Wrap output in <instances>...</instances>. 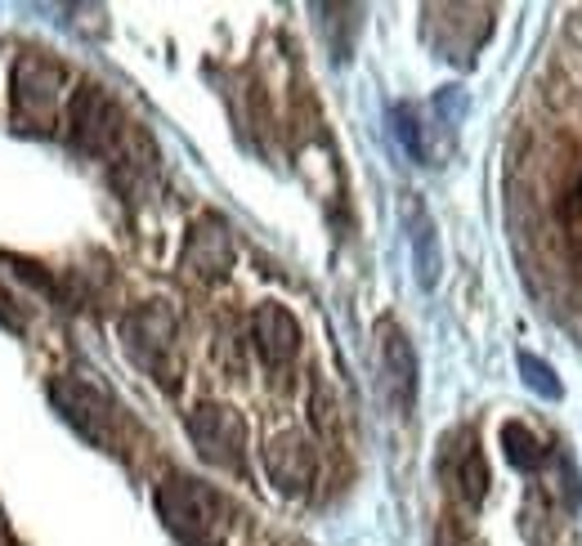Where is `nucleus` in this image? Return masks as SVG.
<instances>
[{
    "label": "nucleus",
    "instance_id": "f257e3e1",
    "mask_svg": "<svg viewBox=\"0 0 582 546\" xmlns=\"http://www.w3.org/2000/svg\"><path fill=\"white\" fill-rule=\"evenodd\" d=\"M157 515L184 546H216L229 524L224 498L188 474H166L157 484Z\"/></svg>",
    "mask_w": 582,
    "mask_h": 546
},
{
    "label": "nucleus",
    "instance_id": "f03ea898",
    "mask_svg": "<svg viewBox=\"0 0 582 546\" xmlns=\"http://www.w3.org/2000/svg\"><path fill=\"white\" fill-rule=\"evenodd\" d=\"M175 336H179L175 314L162 301H149V305H140V309H131L121 318L125 354H131L149 376H157L166 385L175 381Z\"/></svg>",
    "mask_w": 582,
    "mask_h": 546
},
{
    "label": "nucleus",
    "instance_id": "7ed1b4c3",
    "mask_svg": "<svg viewBox=\"0 0 582 546\" xmlns=\"http://www.w3.org/2000/svg\"><path fill=\"white\" fill-rule=\"evenodd\" d=\"M50 403H54V413L68 422L81 439L99 444V448H112V435H117V407L112 398L81 381V376H54L50 381Z\"/></svg>",
    "mask_w": 582,
    "mask_h": 546
},
{
    "label": "nucleus",
    "instance_id": "20e7f679",
    "mask_svg": "<svg viewBox=\"0 0 582 546\" xmlns=\"http://www.w3.org/2000/svg\"><path fill=\"white\" fill-rule=\"evenodd\" d=\"M58 90H63V73L58 63L28 50L14 63V117L28 130H50L54 112H58Z\"/></svg>",
    "mask_w": 582,
    "mask_h": 546
},
{
    "label": "nucleus",
    "instance_id": "39448f33",
    "mask_svg": "<svg viewBox=\"0 0 582 546\" xmlns=\"http://www.w3.org/2000/svg\"><path fill=\"white\" fill-rule=\"evenodd\" d=\"M188 439H193V448H198L202 461H211L220 470H242L246 426H242V417L233 413L229 403H202V407H193Z\"/></svg>",
    "mask_w": 582,
    "mask_h": 546
},
{
    "label": "nucleus",
    "instance_id": "423d86ee",
    "mask_svg": "<svg viewBox=\"0 0 582 546\" xmlns=\"http://www.w3.org/2000/svg\"><path fill=\"white\" fill-rule=\"evenodd\" d=\"M125 134L121 103L103 86H81L73 99V144L90 157H112Z\"/></svg>",
    "mask_w": 582,
    "mask_h": 546
},
{
    "label": "nucleus",
    "instance_id": "0eeeda50",
    "mask_svg": "<svg viewBox=\"0 0 582 546\" xmlns=\"http://www.w3.org/2000/svg\"><path fill=\"white\" fill-rule=\"evenodd\" d=\"M376 359H381V385L391 394V403L399 413L417 403V381H421V368H417V350L408 331L395 323V318H381L376 323Z\"/></svg>",
    "mask_w": 582,
    "mask_h": 546
},
{
    "label": "nucleus",
    "instance_id": "6e6552de",
    "mask_svg": "<svg viewBox=\"0 0 582 546\" xmlns=\"http://www.w3.org/2000/svg\"><path fill=\"white\" fill-rule=\"evenodd\" d=\"M193 279L202 283H220L224 273L233 269V233L220 216H202L198 225L188 229V242H184V260H179Z\"/></svg>",
    "mask_w": 582,
    "mask_h": 546
},
{
    "label": "nucleus",
    "instance_id": "1a4fd4ad",
    "mask_svg": "<svg viewBox=\"0 0 582 546\" xmlns=\"http://www.w3.org/2000/svg\"><path fill=\"white\" fill-rule=\"evenodd\" d=\"M265 470H270L274 489H283V493H305V489L314 484V474H318L314 444H309L300 430H287V435L270 439V448H265Z\"/></svg>",
    "mask_w": 582,
    "mask_h": 546
},
{
    "label": "nucleus",
    "instance_id": "9d476101",
    "mask_svg": "<svg viewBox=\"0 0 582 546\" xmlns=\"http://www.w3.org/2000/svg\"><path fill=\"white\" fill-rule=\"evenodd\" d=\"M251 340L270 368H287L300 354V323L283 305H261L251 318Z\"/></svg>",
    "mask_w": 582,
    "mask_h": 546
},
{
    "label": "nucleus",
    "instance_id": "9b49d317",
    "mask_svg": "<svg viewBox=\"0 0 582 546\" xmlns=\"http://www.w3.org/2000/svg\"><path fill=\"white\" fill-rule=\"evenodd\" d=\"M408 247H413V269H417V283L426 292H435L439 283V269H443V251H439V233H435V220L421 201L413 197L408 201Z\"/></svg>",
    "mask_w": 582,
    "mask_h": 546
},
{
    "label": "nucleus",
    "instance_id": "f8f14e48",
    "mask_svg": "<svg viewBox=\"0 0 582 546\" xmlns=\"http://www.w3.org/2000/svg\"><path fill=\"white\" fill-rule=\"evenodd\" d=\"M452 480H458V493L480 506L484 493H488V466H484V452L471 435H458L452 439Z\"/></svg>",
    "mask_w": 582,
    "mask_h": 546
},
{
    "label": "nucleus",
    "instance_id": "ddd939ff",
    "mask_svg": "<svg viewBox=\"0 0 582 546\" xmlns=\"http://www.w3.org/2000/svg\"><path fill=\"white\" fill-rule=\"evenodd\" d=\"M502 452H506V461H510L515 470H542V461L551 457L547 444H542L529 426H520V422H506V426H502Z\"/></svg>",
    "mask_w": 582,
    "mask_h": 546
},
{
    "label": "nucleus",
    "instance_id": "4468645a",
    "mask_svg": "<svg viewBox=\"0 0 582 546\" xmlns=\"http://www.w3.org/2000/svg\"><path fill=\"white\" fill-rule=\"evenodd\" d=\"M391 121H395V134H399V144L408 149V157H413V162H426V157H430V149H426V134H421L417 108L395 103V108H391Z\"/></svg>",
    "mask_w": 582,
    "mask_h": 546
},
{
    "label": "nucleus",
    "instance_id": "2eb2a0df",
    "mask_svg": "<svg viewBox=\"0 0 582 546\" xmlns=\"http://www.w3.org/2000/svg\"><path fill=\"white\" fill-rule=\"evenodd\" d=\"M515 363H520V381H525L534 394H542V398H551V403L564 394V385L556 381V372H551V368H547L538 354H520Z\"/></svg>",
    "mask_w": 582,
    "mask_h": 546
},
{
    "label": "nucleus",
    "instance_id": "dca6fc26",
    "mask_svg": "<svg viewBox=\"0 0 582 546\" xmlns=\"http://www.w3.org/2000/svg\"><path fill=\"white\" fill-rule=\"evenodd\" d=\"M0 546H10V537H6V520H0Z\"/></svg>",
    "mask_w": 582,
    "mask_h": 546
},
{
    "label": "nucleus",
    "instance_id": "f3484780",
    "mask_svg": "<svg viewBox=\"0 0 582 546\" xmlns=\"http://www.w3.org/2000/svg\"><path fill=\"white\" fill-rule=\"evenodd\" d=\"M439 546H452V542H439Z\"/></svg>",
    "mask_w": 582,
    "mask_h": 546
}]
</instances>
